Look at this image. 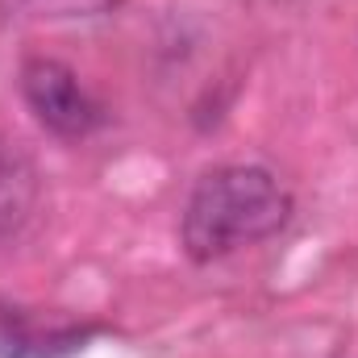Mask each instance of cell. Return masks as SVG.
Segmentation results:
<instances>
[{"instance_id":"obj_1","label":"cell","mask_w":358,"mask_h":358,"mask_svg":"<svg viewBox=\"0 0 358 358\" xmlns=\"http://www.w3.org/2000/svg\"><path fill=\"white\" fill-rule=\"evenodd\" d=\"M292 221V192L267 167L229 163L213 167L192 187L179 238L192 263L229 259L242 246L267 242Z\"/></svg>"},{"instance_id":"obj_3","label":"cell","mask_w":358,"mask_h":358,"mask_svg":"<svg viewBox=\"0 0 358 358\" xmlns=\"http://www.w3.org/2000/svg\"><path fill=\"white\" fill-rule=\"evenodd\" d=\"M96 329L55 325L42 329L21 313H0V358H76Z\"/></svg>"},{"instance_id":"obj_2","label":"cell","mask_w":358,"mask_h":358,"mask_svg":"<svg viewBox=\"0 0 358 358\" xmlns=\"http://www.w3.org/2000/svg\"><path fill=\"white\" fill-rule=\"evenodd\" d=\"M21 100L29 104L34 121L42 129H50L55 138H88L92 129L104 121L96 96H92L80 76L59 63V59H25L21 67Z\"/></svg>"},{"instance_id":"obj_4","label":"cell","mask_w":358,"mask_h":358,"mask_svg":"<svg viewBox=\"0 0 358 358\" xmlns=\"http://www.w3.org/2000/svg\"><path fill=\"white\" fill-rule=\"evenodd\" d=\"M125 0H0V8L17 21H76L121 8Z\"/></svg>"}]
</instances>
